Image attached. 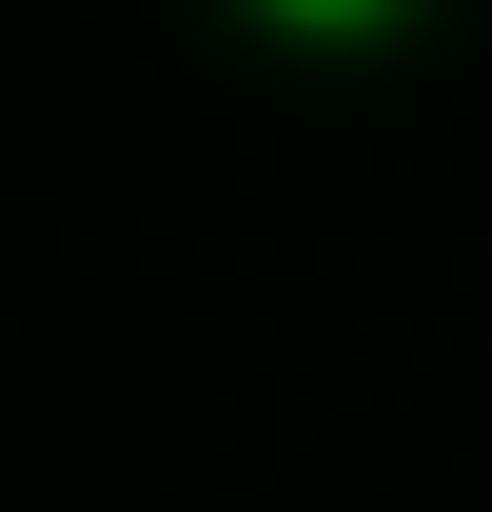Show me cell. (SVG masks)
Listing matches in <instances>:
<instances>
[{"label": "cell", "instance_id": "6da1fadb", "mask_svg": "<svg viewBox=\"0 0 492 512\" xmlns=\"http://www.w3.org/2000/svg\"><path fill=\"white\" fill-rule=\"evenodd\" d=\"M237 20H276V40H315V60H335V40H394L414 0H237Z\"/></svg>", "mask_w": 492, "mask_h": 512}]
</instances>
